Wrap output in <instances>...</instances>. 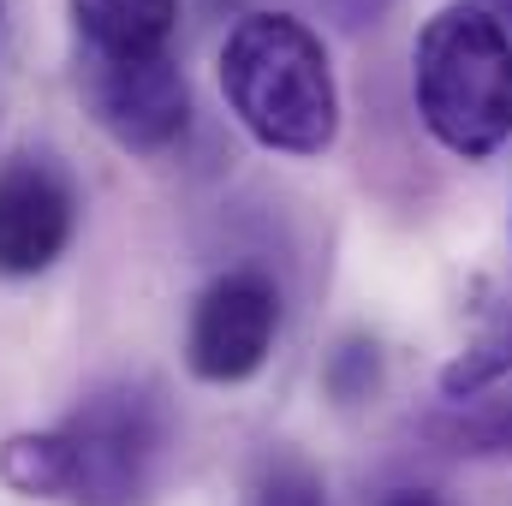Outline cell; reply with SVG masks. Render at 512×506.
<instances>
[{
  "label": "cell",
  "mask_w": 512,
  "mask_h": 506,
  "mask_svg": "<svg viewBox=\"0 0 512 506\" xmlns=\"http://www.w3.org/2000/svg\"><path fill=\"white\" fill-rule=\"evenodd\" d=\"M167 459V405L143 381L96 387L72 417L0 447V477L30 501L149 506Z\"/></svg>",
  "instance_id": "cell-1"
},
{
  "label": "cell",
  "mask_w": 512,
  "mask_h": 506,
  "mask_svg": "<svg viewBox=\"0 0 512 506\" xmlns=\"http://www.w3.org/2000/svg\"><path fill=\"white\" fill-rule=\"evenodd\" d=\"M221 96L262 149L322 155L340 137V84L328 48L292 12H245L227 30Z\"/></svg>",
  "instance_id": "cell-2"
},
{
  "label": "cell",
  "mask_w": 512,
  "mask_h": 506,
  "mask_svg": "<svg viewBox=\"0 0 512 506\" xmlns=\"http://www.w3.org/2000/svg\"><path fill=\"white\" fill-rule=\"evenodd\" d=\"M411 96L429 137L459 161H489L512 137V36L489 6H441L411 48Z\"/></svg>",
  "instance_id": "cell-3"
},
{
  "label": "cell",
  "mask_w": 512,
  "mask_h": 506,
  "mask_svg": "<svg viewBox=\"0 0 512 506\" xmlns=\"http://www.w3.org/2000/svg\"><path fill=\"white\" fill-rule=\"evenodd\" d=\"M280 334V286L262 268H227L215 274L185 322V364L197 381L233 387L251 381Z\"/></svg>",
  "instance_id": "cell-4"
},
{
  "label": "cell",
  "mask_w": 512,
  "mask_h": 506,
  "mask_svg": "<svg viewBox=\"0 0 512 506\" xmlns=\"http://www.w3.org/2000/svg\"><path fill=\"white\" fill-rule=\"evenodd\" d=\"M84 102H90L96 126L137 155L179 143L191 126V84L173 66V54H137V60H96L90 54Z\"/></svg>",
  "instance_id": "cell-5"
},
{
  "label": "cell",
  "mask_w": 512,
  "mask_h": 506,
  "mask_svg": "<svg viewBox=\"0 0 512 506\" xmlns=\"http://www.w3.org/2000/svg\"><path fill=\"white\" fill-rule=\"evenodd\" d=\"M78 233V185L54 155L0 161V274L30 280L54 268Z\"/></svg>",
  "instance_id": "cell-6"
},
{
  "label": "cell",
  "mask_w": 512,
  "mask_h": 506,
  "mask_svg": "<svg viewBox=\"0 0 512 506\" xmlns=\"http://www.w3.org/2000/svg\"><path fill=\"white\" fill-rule=\"evenodd\" d=\"M72 24L96 60L167 54V36L179 24V0H72Z\"/></svg>",
  "instance_id": "cell-7"
},
{
  "label": "cell",
  "mask_w": 512,
  "mask_h": 506,
  "mask_svg": "<svg viewBox=\"0 0 512 506\" xmlns=\"http://www.w3.org/2000/svg\"><path fill=\"white\" fill-rule=\"evenodd\" d=\"M501 376H512V310L495 328H483V340L465 346V352L441 370V387H447V399H471V393L495 387Z\"/></svg>",
  "instance_id": "cell-8"
},
{
  "label": "cell",
  "mask_w": 512,
  "mask_h": 506,
  "mask_svg": "<svg viewBox=\"0 0 512 506\" xmlns=\"http://www.w3.org/2000/svg\"><path fill=\"white\" fill-rule=\"evenodd\" d=\"M251 506H322V483L298 459H280L262 471V483L251 489Z\"/></svg>",
  "instance_id": "cell-9"
},
{
  "label": "cell",
  "mask_w": 512,
  "mask_h": 506,
  "mask_svg": "<svg viewBox=\"0 0 512 506\" xmlns=\"http://www.w3.org/2000/svg\"><path fill=\"white\" fill-rule=\"evenodd\" d=\"M376 376H382V358H376V346L370 340H346L334 358H328V387L352 405V399H364L370 387H376Z\"/></svg>",
  "instance_id": "cell-10"
},
{
  "label": "cell",
  "mask_w": 512,
  "mask_h": 506,
  "mask_svg": "<svg viewBox=\"0 0 512 506\" xmlns=\"http://www.w3.org/2000/svg\"><path fill=\"white\" fill-rule=\"evenodd\" d=\"M447 441L459 453H512V405H495L483 417H465Z\"/></svg>",
  "instance_id": "cell-11"
},
{
  "label": "cell",
  "mask_w": 512,
  "mask_h": 506,
  "mask_svg": "<svg viewBox=\"0 0 512 506\" xmlns=\"http://www.w3.org/2000/svg\"><path fill=\"white\" fill-rule=\"evenodd\" d=\"M322 6H328L340 24H376V18H382L393 0H322Z\"/></svg>",
  "instance_id": "cell-12"
},
{
  "label": "cell",
  "mask_w": 512,
  "mask_h": 506,
  "mask_svg": "<svg viewBox=\"0 0 512 506\" xmlns=\"http://www.w3.org/2000/svg\"><path fill=\"white\" fill-rule=\"evenodd\" d=\"M382 506H447V501L429 495V489H393V495H382Z\"/></svg>",
  "instance_id": "cell-13"
},
{
  "label": "cell",
  "mask_w": 512,
  "mask_h": 506,
  "mask_svg": "<svg viewBox=\"0 0 512 506\" xmlns=\"http://www.w3.org/2000/svg\"><path fill=\"white\" fill-rule=\"evenodd\" d=\"M489 12L501 18V30H507V36H512V0H489Z\"/></svg>",
  "instance_id": "cell-14"
}]
</instances>
